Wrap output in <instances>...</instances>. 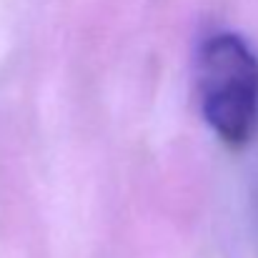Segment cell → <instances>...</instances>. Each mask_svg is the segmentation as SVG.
<instances>
[{"label": "cell", "mask_w": 258, "mask_h": 258, "mask_svg": "<svg viewBox=\"0 0 258 258\" xmlns=\"http://www.w3.org/2000/svg\"><path fill=\"white\" fill-rule=\"evenodd\" d=\"M201 115L231 148H243L258 131V55L236 33L203 40L196 58Z\"/></svg>", "instance_id": "6da1fadb"}]
</instances>
